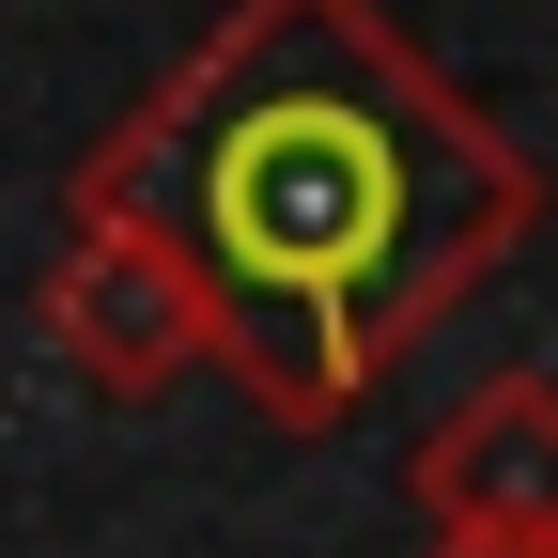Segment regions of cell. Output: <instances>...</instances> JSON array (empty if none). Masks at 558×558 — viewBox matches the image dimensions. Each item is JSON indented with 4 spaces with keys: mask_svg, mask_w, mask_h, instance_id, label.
Masks as SVG:
<instances>
[{
    "mask_svg": "<svg viewBox=\"0 0 558 558\" xmlns=\"http://www.w3.org/2000/svg\"><path fill=\"white\" fill-rule=\"evenodd\" d=\"M62 218L156 233L218 311L248 418L341 435L403 341L543 233V156L435 78L388 0H218L78 156Z\"/></svg>",
    "mask_w": 558,
    "mask_h": 558,
    "instance_id": "1",
    "label": "cell"
},
{
    "mask_svg": "<svg viewBox=\"0 0 558 558\" xmlns=\"http://www.w3.org/2000/svg\"><path fill=\"white\" fill-rule=\"evenodd\" d=\"M32 341H47L94 403H171V388L218 373L202 279H186L156 233H124V218H62V264H47V295H32Z\"/></svg>",
    "mask_w": 558,
    "mask_h": 558,
    "instance_id": "2",
    "label": "cell"
},
{
    "mask_svg": "<svg viewBox=\"0 0 558 558\" xmlns=\"http://www.w3.org/2000/svg\"><path fill=\"white\" fill-rule=\"evenodd\" d=\"M418 527H558V373H481L403 450Z\"/></svg>",
    "mask_w": 558,
    "mask_h": 558,
    "instance_id": "3",
    "label": "cell"
},
{
    "mask_svg": "<svg viewBox=\"0 0 558 558\" xmlns=\"http://www.w3.org/2000/svg\"><path fill=\"white\" fill-rule=\"evenodd\" d=\"M418 558H558V527H418Z\"/></svg>",
    "mask_w": 558,
    "mask_h": 558,
    "instance_id": "4",
    "label": "cell"
}]
</instances>
